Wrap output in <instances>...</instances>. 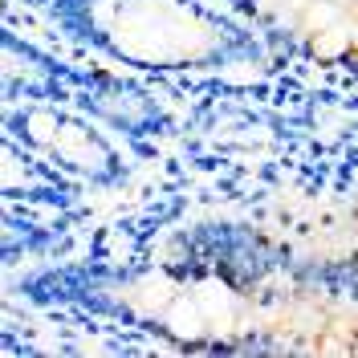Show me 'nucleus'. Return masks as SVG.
<instances>
[{"instance_id": "nucleus-1", "label": "nucleus", "mask_w": 358, "mask_h": 358, "mask_svg": "<svg viewBox=\"0 0 358 358\" xmlns=\"http://www.w3.org/2000/svg\"><path fill=\"white\" fill-rule=\"evenodd\" d=\"M41 21L98 62L151 78H224L268 62L261 29L216 0H37Z\"/></svg>"}, {"instance_id": "nucleus-2", "label": "nucleus", "mask_w": 358, "mask_h": 358, "mask_svg": "<svg viewBox=\"0 0 358 358\" xmlns=\"http://www.w3.org/2000/svg\"><path fill=\"white\" fill-rule=\"evenodd\" d=\"M17 293L37 310H69L127 330L171 338L179 350H200L212 338L196 289L187 273H179L176 265H127V261L45 265L29 273Z\"/></svg>"}, {"instance_id": "nucleus-3", "label": "nucleus", "mask_w": 358, "mask_h": 358, "mask_svg": "<svg viewBox=\"0 0 358 358\" xmlns=\"http://www.w3.org/2000/svg\"><path fill=\"white\" fill-rule=\"evenodd\" d=\"M0 98L4 102H21V98L57 102L127 138H155L171 131L167 110L134 78L118 69L66 62L41 49L37 41L21 37L17 29L0 33Z\"/></svg>"}, {"instance_id": "nucleus-4", "label": "nucleus", "mask_w": 358, "mask_h": 358, "mask_svg": "<svg viewBox=\"0 0 358 358\" xmlns=\"http://www.w3.org/2000/svg\"><path fill=\"white\" fill-rule=\"evenodd\" d=\"M106 131L110 127L69 110V106H57V102H41V98L4 102V134L8 138H17L21 147L45 155L62 171H69L82 183H94V187H118L131 176L122 147Z\"/></svg>"}, {"instance_id": "nucleus-5", "label": "nucleus", "mask_w": 358, "mask_h": 358, "mask_svg": "<svg viewBox=\"0 0 358 358\" xmlns=\"http://www.w3.org/2000/svg\"><path fill=\"white\" fill-rule=\"evenodd\" d=\"M0 196L4 203H21V208L73 212L82 203V179H73L57 163H49L45 155L4 134L0 138Z\"/></svg>"}, {"instance_id": "nucleus-6", "label": "nucleus", "mask_w": 358, "mask_h": 358, "mask_svg": "<svg viewBox=\"0 0 358 358\" xmlns=\"http://www.w3.org/2000/svg\"><path fill=\"white\" fill-rule=\"evenodd\" d=\"M187 281H192V289H196V301H200L203 317H208L212 338L236 334L241 313H245L241 285H236V281H228V277H220V273H192Z\"/></svg>"}, {"instance_id": "nucleus-7", "label": "nucleus", "mask_w": 358, "mask_h": 358, "mask_svg": "<svg viewBox=\"0 0 358 358\" xmlns=\"http://www.w3.org/2000/svg\"><path fill=\"white\" fill-rule=\"evenodd\" d=\"M228 13H236L241 21H248L252 29H261L265 37H293L301 13L313 0H216Z\"/></svg>"}, {"instance_id": "nucleus-8", "label": "nucleus", "mask_w": 358, "mask_h": 358, "mask_svg": "<svg viewBox=\"0 0 358 358\" xmlns=\"http://www.w3.org/2000/svg\"><path fill=\"white\" fill-rule=\"evenodd\" d=\"M350 350H355V355H358V334H355V338H350Z\"/></svg>"}, {"instance_id": "nucleus-9", "label": "nucleus", "mask_w": 358, "mask_h": 358, "mask_svg": "<svg viewBox=\"0 0 358 358\" xmlns=\"http://www.w3.org/2000/svg\"><path fill=\"white\" fill-rule=\"evenodd\" d=\"M355 69H358V62H355Z\"/></svg>"}]
</instances>
